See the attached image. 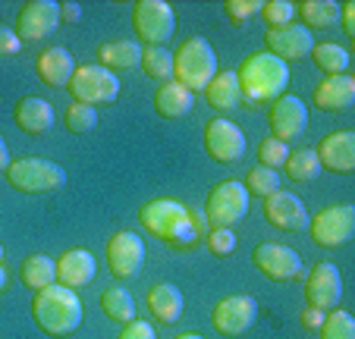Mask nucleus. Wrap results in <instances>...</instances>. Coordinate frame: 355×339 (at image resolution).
<instances>
[{
  "label": "nucleus",
  "mask_w": 355,
  "mask_h": 339,
  "mask_svg": "<svg viewBox=\"0 0 355 339\" xmlns=\"http://www.w3.org/2000/svg\"><path fill=\"white\" fill-rule=\"evenodd\" d=\"M139 220L148 233H155L167 245H195L201 239V217L176 198H155L139 211Z\"/></svg>",
  "instance_id": "nucleus-1"
},
{
  "label": "nucleus",
  "mask_w": 355,
  "mask_h": 339,
  "mask_svg": "<svg viewBox=\"0 0 355 339\" xmlns=\"http://www.w3.org/2000/svg\"><path fill=\"white\" fill-rule=\"evenodd\" d=\"M82 318H85V308H82L76 289H67V286H60V283H54V286H44L35 293L32 320L47 336H69V333L79 330Z\"/></svg>",
  "instance_id": "nucleus-2"
},
{
  "label": "nucleus",
  "mask_w": 355,
  "mask_h": 339,
  "mask_svg": "<svg viewBox=\"0 0 355 339\" xmlns=\"http://www.w3.org/2000/svg\"><path fill=\"white\" fill-rule=\"evenodd\" d=\"M242 101L248 104H274L289 85V63L277 60L274 53H252L236 73Z\"/></svg>",
  "instance_id": "nucleus-3"
},
{
  "label": "nucleus",
  "mask_w": 355,
  "mask_h": 339,
  "mask_svg": "<svg viewBox=\"0 0 355 339\" xmlns=\"http://www.w3.org/2000/svg\"><path fill=\"white\" fill-rule=\"evenodd\" d=\"M217 76V53L208 38H189L173 53V82H180L189 92H205Z\"/></svg>",
  "instance_id": "nucleus-4"
},
{
  "label": "nucleus",
  "mask_w": 355,
  "mask_h": 339,
  "mask_svg": "<svg viewBox=\"0 0 355 339\" xmlns=\"http://www.w3.org/2000/svg\"><path fill=\"white\" fill-rule=\"evenodd\" d=\"M7 182L16 192H26V195L57 192V189L67 186V170L47 157H22L10 164Z\"/></svg>",
  "instance_id": "nucleus-5"
},
{
  "label": "nucleus",
  "mask_w": 355,
  "mask_h": 339,
  "mask_svg": "<svg viewBox=\"0 0 355 339\" xmlns=\"http://www.w3.org/2000/svg\"><path fill=\"white\" fill-rule=\"evenodd\" d=\"M67 92L73 94L76 104H88V107L110 104V101H116V94H120V79H116V73H110V69L98 67V63H88V67H76Z\"/></svg>",
  "instance_id": "nucleus-6"
},
{
  "label": "nucleus",
  "mask_w": 355,
  "mask_h": 339,
  "mask_svg": "<svg viewBox=\"0 0 355 339\" xmlns=\"http://www.w3.org/2000/svg\"><path fill=\"white\" fill-rule=\"evenodd\" d=\"M248 201H252L248 189L236 180H227L211 189L208 205H205V217H208V223L214 229H233L248 214Z\"/></svg>",
  "instance_id": "nucleus-7"
},
{
  "label": "nucleus",
  "mask_w": 355,
  "mask_h": 339,
  "mask_svg": "<svg viewBox=\"0 0 355 339\" xmlns=\"http://www.w3.org/2000/svg\"><path fill=\"white\" fill-rule=\"evenodd\" d=\"M132 28L148 47H161L167 38H173L176 13L164 0H139L132 3Z\"/></svg>",
  "instance_id": "nucleus-8"
},
{
  "label": "nucleus",
  "mask_w": 355,
  "mask_h": 339,
  "mask_svg": "<svg viewBox=\"0 0 355 339\" xmlns=\"http://www.w3.org/2000/svg\"><path fill=\"white\" fill-rule=\"evenodd\" d=\"M355 233V207L352 205H334L324 207L311 220V239L321 248H340L352 239Z\"/></svg>",
  "instance_id": "nucleus-9"
},
{
  "label": "nucleus",
  "mask_w": 355,
  "mask_h": 339,
  "mask_svg": "<svg viewBox=\"0 0 355 339\" xmlns=\"http://www.w3.org/2000/svg\"><path fill=\"white\" fill-rule=\"evenodd\" d=\"M57 26H60V3H54V0H28L16 13L19 41H41L47 35H54Z\"/></svg>",
  "instance_id": "nucleus-10"
},
{
  "label": "nucleus",
  "mask_w": 355,
  "mask_h": 339,
  "mask_svg": "<svg viewBox=\"0 0 355 339\" xmlns=\"http://www.w3.org/2000/svg\"><path fill=\"white\" fill-rule=\"evenodd\" d=\"M258 318V302L252 295H227L211 311V324L223 336H242Z\"/></svg>",
  "instance_id": "nucleus-11"
},
{
  "label": "nucleus",
  "mask_w": 355,
  "mask_h": 339,
  "mask_svg": "<svg viewBox=\"0 0 355 339\" xmlns=\"http://www.w3.org/2000/svg\"><path fill=\"white\" fill-rule=\"evenodd\" d=\"M205 148H208V154L217 164H239L245 157V135H242V129L236 123L217 116L205 129Z\"/></svg>",
  "instance_id": "nucleus-12"
},
{
  "label": "nucleus",
  "mask_w": 355,
  "mask_h": 339,
  "mask_svg": "<svg viewBox=\"0 0 355 339\" xmlns=\"http://www.w3.org/2000/svg\"><path fill=\"white\" fill-rule=\"evenodd\" d=\"M270 132H274L277 141H293L305 132L309 126V107L302 104V98L295 94H280V98L270 104Z\"/></svg>",
  "instance_id": "nucleus-13"
},
{
  "label": "nucleus",
  "mask_w": 355,
  "mask_h": 339,
  "mask_svg": "<svg viewBox=\"0 0 355 339\" xmlns=\"http://www.w3.org/2000/svg\"><path fill=\"white\" fill-rule=\"evenodd\" d=\"M252 261H255V267L264 273V277L277 279V283H283V279H305V277H302V258H299V252H293L289 245L264 242V245L255 248Z\"/></svg>",
  "instance_id": "nucleus-14"
},
{
  "label": "nucleus",
  "mask_w": 355,
  "mask_h": 339,
  "mask_svg": "<svg viewBox=\"0 0 355 339\" xmlns=\"http://www.w3.org/2000/svg\"><path fill=\"white\" fill-rule=\"evenodd\" d=\"M141 264H145V242L135 233H116L107 242V267L116 279L139 277Z\"/></svg>",
  "instance_id": "nucleus-15"
},
{
  "label": "nucleus",
  "mask_w": 355,
  "mask_h": 339,
  "mask_svg": "<svg viewBox=\"0 0 355 339\" xmlns=\"http://www.w3.org/2000/svg\"><path fill=\"white\" fill-rule=\"evenodd\" d=\"M305 295H309L311 308H321V311H334L343 299V277L336 270V264L321 261L315 270L305 279Z\"/></svg>",
  "instance_id": "nucleus-16"
},
{
  "label": "nucleus",
  "mask_w": 355,
  "mask_h": 339,
  "mask_svg": "<svg viewBox=\"0 0 355 339\" xmlns=\"http://www.w3.org/2000/svg\"><path fill=\"white\" fill-rule=\"evenodd\" d=\"M264 217L270 226L283 229V233H299L309 223V211H305V201L293 192H274L264 198Z\"/></svg>",
  "instance_id": "nucleus-17"
},
{
  "label": "nucleus",
  "mask_w": 355,
  "mask_h": 339,
  "mask_svg": "<svg viewBox=\"0 0 355 339\" xmlns=\"http://www.w3.org/2000/svg\"><path fill=\"white\" fill-rule=\"evenodd\" d=\"M321 170L330 173H352L355 170V132H327L315 148Z\"/></svg>",
  "instance_id": "nucleus-18"
},
{
  "label": "nucleus",
  "mask_w": 355,
  "mask_h": 339,
  "mask_svg": "<svg viewBox=\"0 0 355 339\" xmlns=\"http://www.w3.org/2000/svg\"><path fill=\"white\" fill-rule=\"evenodd\" d=\"M268 41V53H274L277 60L289 63V60H302V57H309L311 47H315V38L305 26H283V28H270L264 35Z\"/></svg>",
  "instance_id": "nucleus-19"
},
{
  "label": "nucleus",
  "mask_w": 355,
  "mask_h": 339,
  "mask_svg": "<svg viewBox=\"0 0 355 339\" xmlns=\"http://www.w3.org/2000/svg\"><path fill=\"white\" fill-rule=\"evenodd\" d=\"M94 270H98L94 254L85 252V248H73V252H67L57 261V279H60V286H67V289L88 286L94 279Z\"/></svg>",
  "instance_id": "nucleus-20"
},
{
  "label": "nucleus",
  "mask_w": 355,
  "mask_h": 339,
  "mask_svg": "<svg viewBox=\"0 0 355 339\" xmlns=\"http://www.w3.org/2000/svg\"><path fill=\"white\" fill-rule=\"evenodd\" d=\"M13 120L26 135H47L54 129V107L44 98H22L13 110Z\"/></svg>",
  "instance_id": "nucleus-21"
},
{
  "label": "nucleus",
  "mask_w": 355,
  "mask_h": 339,
  "mask_svg": "<svg viewBox=\"0 0 355 339\" xmlns=\"http://www.w3.org/2000/svg\"><path fill=\"white\" fill-rule=\"evenodd\" d=\"M35 69H38V76H41L44 85L67 88L69 79H73V73H76V60H73V53H69L67 47H47V51L38 57Z\"/></svg>",
  "instance_id": "nucleus-22"
},
{
  "label": "nucleus",
  "mask_w": 355,
  "mask_h": 339,
  "mask_svg": "<svg viewBox=\"0 0 355 339\" xmlns=\"http://www.w3.org/2000/svg\"><path fill=\"white\" fill-rule=\"evenodd\" d=\"M315 104L330 113L349 110V107L355 104V79L352 76H327V79L315 88Z\"/></svg>",
  "instance_id": "nucleus-23"
},
{
  "label": "nucleus",
  "mask_w": 355,
  "mask_h": 339,
  "mask_svg": "<svg viewBox=\"0 0 355 339\" xmlns=\"http://www.w3.org/2000/svg\"><path fill=\"white\" fill-rule=\"evenodd\" d=\"M182 308H186V299L173 283H157L155 289H148V311L157 324H176L182 318Z\"/></svg>",
  "instance_id": "nucleus-24"
},
{
  "label": "nucleus",
  "mask_w": 355,
  "mask_h": 339,
  "mask_svg": "<svg viewBox=\"0 0 355 339\" xmlns=\"http://www.w3.org/2000/svg\"><path fill=\"white\" fill-rule=\"evenodd\" d=\"M195 107V94L189 88H182L180 82H164L155 94V110L164 120H180Z\"/></svg>",
  "instance_id": "nucleus-25"
},
{
  "label": "nucleus",
  "mask_w": 355,
  "mask_h": 339,
  "mask_svg": "<svg viewBox=\"0 0 355 339\" xmlns=\"http://www.w3.org/2000/svg\"><path fill=\"white\" fill-rule=\"evenodd\" d=\"M141 63V47L135 41H107V44L98 47V67L110 69H132Z\"/></svg>",
  "instance_id": "nucleus-26"
},
{
  "label": "nucleus",
  "mask_w": 355,
  "mask_h": 339,
  "mask_svg": "<svg viewBox=\"0 0 355 339\" xmlns=\"http://www.w3.org/2000/svg\"><path fill=\"white\" fill-rule=\"evenodd\" d=\"M205 94H208V104L214 107V110H223V113H230L242 101L236 73H217L214 79H211V85L205 88Z\"/></svg>",
  "instance_id": "nucleus-27"
},
{
  "label": "nucleus",
  "mask_w": 355,
  "mask_h": 339,
  "mask_svg": "<svg viewBox=\"0 0 355 339\" xmlns=\"http://www.w3.org/2000/svg\"><path fill=\"white\" fill-rule=\"evenodd\" d=\"M295 16L309 32L311 28H330L340 19V7L334 0H302V3H295Z\"/></svg>",
  "instance_id": "nucleus-28"
},
{
  "label": "nucleus",
  "mask_w": 355,
  "mask_h": 339,
  "mask_svg": "<svg viewBox=\"0 0 355 339\" xmlns=\"http://www.w3.org/2000/svg\"><path fill=\"white\" fill-rule=\"evenodd\" d=\"M19 279L26 283L28 289H44V286H54V279H57V264L47 254H28L26 261H22L19 267Z\"/></svg>",
  "instance_id": "nucleus-29"
},
{
  "label": "nucleus",
  "mask_w": 355,
  "mask_h": 339,
  "mask_svg": "<svg viewBox=\"0 0 355 339\" xmlns=\"http://www.w3.org/2000/svg\"><path fill=\"white\" fill-rule=\"evenodd\" d=\"M311 60L324 76H346L349 69V51L343 44H315L311 47Z\"/></svg>",
  "instance_id": "nucleus-30"
},
{
  "label": "nucleus",
  "mask_w": 355,
  "mask_h": 339,
  "mask_svg": "<svg viewBox=\"0 0 355 339\" xmlns=\"http://www.w3.org/2000/svg\"><path fill=\"white\" fill-rule=\"evenodd\" d=\"M101 311L107 314L110 320H116V324H129V320H135V299L129 289L123 286H114L107 289V293L101 295Z\"/></svg>",
  "instance_id": "nucleus-31"
},
{
  "label": "nucleus",
  "mask_w": 355,
  "mask_h": 339,
  "mask_svg": "<svg viewBox=\"0 0 355 339\" xmlns=\"http://www.w3.org/2000/svg\"><path fill=\"white\" fill-rule=\"evenodd\" d=\"M286 176L293 182H315L321 176V164H318V154L311 148H302V151H289L286 164H283Z\"/></svg>",
  "instance_id": "nucleus-32"
},
{
  "label": "nucleus",
  "mask_w": 355,
  "mask_h": 339,
  "mask_svg": "<svg viewBox=\"0 0 355 339\" xmlns=\"http://www.w3.org/2000/svg\"><path fill=\"white\" fill-rule=\"evenodd\" d=\"M141 69L148 79L157 82H173V53L164 47H141Z\"/></svg>",
  "instance_id": "nucleus-33"
},
{
  "label": "nucleus",
  "mask_w": 355,
  "mask_h": 339,
  "mask_svg": "<svg viewBox=\"0 0 355 339\" xmlns=\"http://www.w3.org/2000/svg\"><path fill=\"white\" fill-rule=\"evenodd\" d=\"M321 339H355V320H352V314L340 311V308H334L330 314H324Z\"/></svg>",
  "instance_id": "nucleus-34"
},
{
  "label": "nucleus",
  "mask_w": 355,
  "mask_h": 339,
  "mask_svg": "<svg viewBox=\"0 0 355 339\" xmlns=\"http://www.w3.org/2000/svg\"><path fill=\"white\" fill-rule=\"evenodd\" d=\"M242 186L248 189V195H261V198H268V195L280 192V176H277V170L255 166V170H248V176H245Z\"/></svg>",
  "instance_id": "nucleus-35"
},
{
  "label": "nucleus",
  "mask_w": 355,
  "mask_h": 339,
  "mask_svg": "<svg viewBox=\"0 0 355 339\" xmlns=\"http://www.w3.org/2000/svg\"><path fill=\"white\" fill-rule=\"evenodd\" d=\"M63 123H67V129L73 135H82V132H92L94 126H98V110L88 104H69L67 113H63Z\"/></svg>",
  "instance_id": "nucleus-36"
},
{
  "label": "nucleus",
  "mask_w": 355,
  "mask_h": 339,
  "mask_svg": "<svg viewBox=\"0 0 355 339\" xmlns=\"http://www.w3.org/2000/svg\"><path fill=\"white\" fill-rule=\"evenodd\" d=\"M261 19L268 22L270 28L293 26V19H295V3H289V0H268V3H261Z\"/></svg>",
  "instance_id": "nucleus-37"
},
{
  "label": "nucleus",
  "mask_w": 355,
  "mask_h": 339,
  "mask_svg": "<svg viewBox=\"0 0 355 339\" xmlns=\"http://www.w3.org/2000/svg\"><path fill=\"white\" fill-rule=\"evenodd\" d=\"M289 157V148L283 145V141L277 139H264L261 145H258V160H261V166H268V170H277V166H283Z\"/></svg>",
  "instance_id": "nucleus-38"
},
{
  "label": "nucleus",
  "mask_w": 355,
  "mask_h": 339,
  "mask_svg": "<svg viewBox=\"0 0 355 339\" xmlns=\"http://www.w3.org/2000/svg\"><path fill=\"white\" fill-rule=\"evenodd\" d=\"M205 242H208L211 254H217V258H227V254L236 252V233L233 229H211V233L205 236Z\"/></svg>",
  "instance_id": "nucleus-39"
},
{
  "label": "nucleus",
  "mask_w": 355,
  "mask_h": 339,
  "mask_svg": "<svg viewBox=\"0 0 355 339\" xmlns=\"http://www.w3.org/2000/svg\"><path fill=\"white\" fill-rule=\"evenodd\" d=\"M223 10L230 13V19H233V22H245L248 16L261 13V0H227V3H223Z\"/></svg>",
  "instance_id": "nucleus-40"
},
{
  "label": "nucleus",
  "mask_w": 355,
  "mask_h": 339,
  "mask_svg": "<svg viewBox=\"0 0 355 339\" xmlns=\"http://www.w3.org/2000/svg\"><path fill=\"white\" fill-rule=\"evenodd\" d=\"M116 339H157V336H155V327L148 324V320L135 318V320H129V324L123 327V333Z\"/></svg>",
  "instance_id": "nucleus-41"
},
{
  "label": "nucleus",
  "mask_w": 355,
  "mask_h": 339,
  "mask_svg": "<svg viewBox=\"0 0 355 339\" xmlns=\"http://www.w3.org/2000/svg\"><path fill=\"white\" fill-rule=\"evenodd\" d=\"M22 51V41L16 35V28L0 26V57H13V53Z\"/></svg>",
  "instance_id": "nucleus-42"
},
{
  "label": "nucleus",
  "mask_w": 355,
  "mask_h": 339,
  "mask_svg": "<svg viewBox=\"0 0 355 339\" xmlns=\"http://www.w3.org/2000/svg\"><path fill=\"white\" fill-rule=\"evenodd\" d=\"M302 324L309 327V330H321V324H324V311L321 308H302Z\"/></svg>",
  "instance_id": "nucleus-43"
},
{
  "label": "nucleus",
  "mask_w": 355,
  "mask_h": 339,
  "mask_svg": "<svg viewBox=\"0 0 355 339\" xmlns=\"http://www.w3.org/2000/svg\"><path fill=\"white\" fill-rule=\"evenodd\" d=\"M340 16H343V26H346V35L352 38V35H355V3H352V0L340 7Z\"/></svg>",
  "instance_id": "nucleus-44"
},
{
  "label": "nucleus",
  "mask_w": 355,
  "mask_h": 339,
  "mask_svg": "<svg viewBox=\"0 0 355 339\" xmlns=\"http://www.w3.org/2000/svg\"><path fill=\"white\" fill-rule=\"evenodd\" d=\"M79 19H82V7H79V3H73V0L60 3V22H79Z\"/></svg>",
  "instance_id": "nucleus-45"
},
{
  "label": "nucleus",
  "mask_w": 355,
  "mask_h": 339,
  "mask_svg": "<svg viewBox=\"0 0 355 339\" xmlns=\"http://www.w3.org/2000/svg\"><path fill=\"white\" fill-rule=\"evenodd\" d=\"M10 164H13V160H10V148H7V141H3V135H0V173H7Z\"/></svg>",
  "instance_id": "nucleus-46"
},
{
  "label": "nucleus",
  "mask_w": 355,
  "mask_h": 339,
  "mask_svg": "<svg viewBox=\"0 0 355 339\" xmlns=\"http://www.w3.org/2000/svg\"><path fill=\"white\" fill-rule=\"evenodd\" d=\"M7 289V270H3V264H0V293Z\"/></svg>",
  "instance_id": "nucleus-47"
},
{
  "label": "nucleus",
  "mask_w": 355,
  "mask_h": 339,
  "mask_svg": "<svg viewBox=\"0 0 355 339\" xmlns=\"http://www.w3.org/2000/svg\"><path fill=\"white\" fill-rule=\"evenodd\" d=\"M176 339H205V336H198V333H182V336H176Z\"/></svg>",
  "instance_id": "nucleus-48"
},
{
  "label": "nucleus",
  "mask_w": 355,
  "mask_h": 339,
  "mask_svg": "<svg viewBox=\"0 0 355 339\" xmlns=\"http://www.w3.org/2000/svg\"><path fill=\"white\" fill-rule=\"evenodd\" d=\"M0 261H3V245H0Z\"/></svg>",
  "instance_id": "nucleus-49"
}]
</instances>
